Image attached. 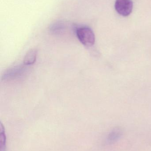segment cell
I'll return each mask as SVG.
<instances>
[{
    "label": "cell",
    "instance_id": "cell-1",
    "mask_svg": "<svg viewBox=\"0 0 151 151\" xmlns=\"http://www.w3.org/2000/svg\"><path fill=\"white\" fill-rule=\"evenodd\" d=\"M76 33L77 38L84 46L90 47L95 44V34L91 28L87 26L81 27L77 28Z\"/></svg>",
    "mask_w": 151,
    "mask_h": 151
},
{
    "label": "cell",
    "instance_id": "cell-2",
    "mask_svg": "<svg viewBox=\"0 0 151 151\" xmlns=\"http://www.w3.org/2000/svg\"><path fill=\"white\" fill-rule=\"evenodd\" d=\"M133 5L132 0H116L115 9L120 15L123 17H127L132 12Z\"/></svg>",
    "mask_w": 151,
    "mask_h": 151
},
{
    "label": "cell",
    "instance_id": "cell-3",
    "mask_svg": "<svg viewBox=\"0 0 151 151\" xmlns=\"http://www.w3.org/2000/svg\"><path fill=\"white\" fill-rule=\"evenodd\" d=\"M24 70H25V68L21 65L16 66L9 69L7 70L3 76V79L6 80V79H12V78L17 77L18 76L23 73Z\"/></svg>",
    "mask_w": 151,
    "mask_h": 151
},
{
    "label": "cell",
    "instance_id": "cell-4",
    "mask_svg": "<svg viewBox=\"0 0 151 151\" xmlns=\"http://www.w3.org/2000/svg\"><path fill=\"white\" fill-rule=\"evenodd\" d=\"M123 131L120 128L117 127L113 129L107 136L106 142L109 145L118 142L122 136Z\"/></svg>",
    "mask_w": 151,
    "mask_h": 151
},
{
    "label": "cell",
    "instance_id": "cell-5",
    "mask_svg": "<svg viewBox=\"0 0 151 151\" xmlns=\"http://www.w3.org/2000/svg\"><path fill=\"white\" fill-rule=\"evenodd\" d=\"M37 51L35 49L29 50L26 55L24 59V64L25 65H31L35 63L37 57Z\"/></svg>",
    "mask_w": 151,
    "mask_h": 151
},
{
    "label": "cell",
    "instance_id": "cell-6",
    "mask_svg": "<svg viewBox=\"0 0 151 151\" xmlns=\"http://www.w3.org/2000/svg\"><path fill=\"white\" fill-rule=\"evenodd\" d=\"M0 145L1 151H6V136L4 127L1 123L0 129Z\"/></svg>",
    "mask_w": 151,
    "mask_h": 151
}]
</instances>
